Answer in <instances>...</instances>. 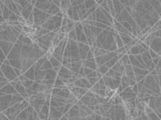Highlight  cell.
Wrapping results in <instances>:
<instances>
[{
	"label": "cell",
	"instance_id": "obj_1",
	"mask_svg": "<svg viewBox=\"0 0 161 120\" xmlns=\"http://www.w3.org/2000/svg\"><path fill=\"white\" fill-rule=\"evenodd\" d=\"M32 13H33V24H35V25H40L47 18L50 17V14L43 12L42 10L38 9V8L34 7V6L33 9H32Z\"/></svg>",
	"mask_w": 161,
	"mask_h": 120
},
{
	"label": "cell",
	"instance_id": "obj_14",
	"mask_svg": "<svg viewBox=\"0 0 161 120\" xmlns=\"http://www.w3.org/2000/svg\"><path fill=\"white\" fill-rule=\"evenodd\" d=\"M111 68H112L113 70H115V71L120 72V73L123 74V73H124V69H125V66L123 65V63L121 62V60L119 59L118 61H117L116 63H115L114 65H113Z\"/></svg>",
	"mask_w": 161,
	"mask_h": 120
},
{
	"label": "cell",
	"instance_id": "obj_11",
	"mask_svg": "<svg viewBox=\"0 0 161 120\" xmlns=\"http://www.w3.org/2000/svg\"><path fill=\"white\" fill-rule=\"evenodd\" d=\"M82 65L84 66V67L91 68V69H93V70H97V68H98V66H97L96 62H95V58H92V59H83Z\"/></svg>",
	"mask_w": 161,
	"mask_h": 120
},
{
	"label": "cell",
	"instance_id": "obj_18",
	"mask_svg": "<svg viewBox=\"0 0 161 120\" xmlns=\"http://www.w3.org/2000/svg\"><path fill=\"white\" fill-rule=\"evenodd\" d=\"M110 69V68H108L107 67L105 64H102V65H100V66H98V68H97V70H98L99 72H100L102 75H105L106 74V72L108 71V70Z\"/></svg>",
	"mask_w": 161,
	"mask_h": 120
},
{
	"label": "cell",
	"instance_id": "obj_19",
	"mask_svg": "<svg viewBox=\"0 0 161 120\" xmlns=\"http://www.w3.org/2000/svg\"><path fill=\"white\" fill-rule=\"evenodd\" d=\"M79 100V99L77 98V97L75 96V95L73 94V93H70L69 97H68V102L69 103H72V104H75V103H77V101Z\"/></svg>",
	"mask_w": 161,
	"mask_h": 120
},
{
	"label": "cell",
	"instance_id": "obj_24",
	"mask_svg": "<svg viewBox=\"0 0 161 120\" xmlns=\"http://www.w3.org/2000/svg\"><path fill=\"white\" fill-rule=\"evenodd\" d=\"M148 52H149V54H150V56H151V58L153 59V58H156V57H159L160 55L159 54H157V53L155 52L154 50H152V49H148Z\"/></svg>",
	"mask_w": 161,
	"mask_h": 120
},
{
	"label": "cell",
	"instance_id": "obj_12",
	"mask_svg": "<svg viewBox=\"0 0 161 120\" xmlns=\"http://www.w3.org/2000/svg\"><path fill=\"white\" fill-rule=\"evenodd\" d=\"M32 9H33V5H32L31 3H29L26 7H24L23 9L21 10V12H20V13H21V16L26 20L28 16H29V14L32 12Z\"/></svg>",
	"mask_w": 161,
	"mask_h": 120
},
{
	"label": "cell",
	"instance_id": "obj_4",
	"mask_svg": "<svg viewBox=\"0 0 161 120\" xmlns=\"http://www.w3.org/2000/svg\"><path fill=\"white\" fill-rule=\"evenodd\" d=\"M55 34V32H53V31H49V32L46 33V34L42 35V36H40V37H38V38L35 39V42L40 43V44H43V45H45L46 47H48V48H50L51 47V40H53Z\"/></svg>",
	"mask_w": 161,
	"mask_h": 120
},
{
	"label": "cell",
	"instance_id": "obj_17",
	"mask_svg": "<svg viewBox=\"0 0 161 120\" xmlns=\"http://www.w3.org/2000/svg\"><path fill=\"white\" fill-rule=\"evenodd\" d=\"M119 35H120V37H121L122 41H123L124 45H125V44H128V43H129L130 41L133 40V38H132V37H130L129 35H126V34H120V33H119Z\"/></svg>",
	"mask_w": 161,
	"mask_h": 120
},
{
	"label": "cell",
	"instance_id": "obj_2",
	"mask_svg": "<svg viewBox=\"0 0 161 120\" xmlns=\"http://www.w3.org/2000/svg\"><path fill=\"white\" fill-rule=\"evenodd\" d=\"M102 79L104 80V83L109 89H112V90H117L118 88L119 84L121 82V76L120 77H109V76L106 75H103L102 76Z\"/></svg>",
	"mask_w": 161,
	"mask_h": 120
},
{
	"label": "cell",
	"instance_id": "obj_7",
	"mask_svg": "<svg viewBox=\"0 0 161 120\" xmlns=\"http://www.w3.org/2000/svg\"><path fill=\"white\" fill-rule=\"evenodd\" d=\"M70 90H71V92L73 93L74 95H75L76 97H77L78 99H80V97L83 96V95L86 94V92L88 91L87 88H82V87H77V86H72V87H70Z\"/></svg>",
	"mask_w": 161,
	"mask_h": 120
},
{
	"label": "cell",
	"instance_id": "obj_10",
	"mask_svg": "<svg viewBox=\"0 0 161 120\" xmlns=\"http://www.w3.org/2000/svg\"><path fill=\"white\" fill-rule=\"evenodd\" d=\"M144 111H145V113H146V115H147L148 119H150V120H160L161 119L160 117L155 113V111H154L153 109L150 108L148 105H146L145 110H144Z\"/></svg>",
	"mask_w": 161,
	"mask_h": 120
},
{
	"label": "cell",
	"instance_id": "obj_27",
	"mask_svg": "<svg viewBox=\"0 0 161 120\" xmlns=\"http://www.w3.org/2000/svg\"><path fill=\"white\" fill-rule=\"evenodd\" d=\"M2 81H8V80L6 79L5 76H0V82H2Z\"/></svg>",
	"mask_w": 161,
	"mask_h": 120
},
{
	"label": "cell",
	"instance_id": "obj_6",
	"mask_svg": "<svg viewBox=\"0 0 161 120\" xmlns=\"http://www.w3.org/2000/svg\"><path fill=\"white\" fill-rule=\"evenodd\" d=\"M57 76H59L61 79H67V78H71V77L76 76V75L69 69V68L65 67V65L61 64V66L59 67V71H57Z\"/></svg>",
	"mask_w": 161,
	"mask_h": 120
},
{
	"label": "cell",
	"instance_id": "obj_23",
	"mask_svg": "<svg viewBox=\"0 0 161 120\" xmlns=\"http://www.w3.org/2000/svg\"><path fill=\"white\" fill-rule=\"evenodd\" d=\"M120 23L122 24V25L124 26V27L126 28V29H127V30H129L130 32H132V31H133V29H132V26L130 25V23H129V22H127V21H126V20H124V21L120 22Z\"/></svg>",
	"mask_w": 161,
	"mask_h": 120
},
{
	"label": "cell",
	"instance_id": "obj_3",
	"mask_svg": "<svg viewBox=\"0 0 161 120\" xmlns=\"http://www.w3.org/2000/svg\"><path fill=\"white\" fill-rule=\"evenodd\" d=\"M0 69H1V71L3 72V75L6 77V79L8 80V81H11V80H13L15 77H17V75H16V73L14 72V69L13 67H12L10 64H4V63H1L0 64Z\"/></svg>",
	"mask_w": 161,
	"mask_h": 120
},
{
	"label": "cell",
	"instance_id": "obj_26",
	"mask_svg": "<svg viewBox=\"0 0 161 120\" xmlns=\"http://www.w3.org/2000/svg\"><path fill=\"white\" fill-rule=\"evenodd\" d=\"M18 3H19L20 5H21L22 7L24 8V7H26V6H27L28 4L30 3V2H28L27 0H19V2H18Z\"/></svg>",
	"mask_w": 161,
	"mask_h": 120
},
{
	"label": "cell",
	"instance_id": "obj_15",
	"mask_svg": "<svg viewBox=\"0 0 161 120\" xmlns=\"http://www.w3.org/2000/svg\"><path fill=\"white\" fill-rule=\"evenodd\" d=\"M48 60H49V61H50L51 66H53V69H55L57 72L59 71V67H61V61H59V60H57V59H55V57H53V56H51Z\"/></svg>",
	"mask_w": 161,
	"mask_h": 120
},
{
	"label": "cell",
	"instance_id": "obj_5",
	"mask_svg": "<svg viewBox=\"0 0 161 120\" xmlns=\"http://www.w3.org/2000/svg\"><path fill=\"white\" fill-rule=\"evenodd\" d=\"M151 36V39H150L149 42V48L152 49V50L155 51L157 54L161 55V49H160V45H161V40L160 37L158 36H153V35L150 34Z\"/></svg>",
	"mask_w": 161,
	"mask_h": 120
},
{
	"label": "cell",
	"instance_id": "obj_9",
	"mask_svg": "<svg viewBox=\"0 0 161 120\" xmlns=\"http://www.w3.org/2000/svg\"><path fill=\"white\" fill-rule=\"evenodd\" d=\"M63 116V112L59 111L57 108L53 106H49V113H48V119H61Z\"/></svg>",
	"mask_w": 161,
	"mask_h": 120
},
{
	"label": "cell",
	"instance_id": "obj_25",
	"mask_svg": "<svg viewBox=\"0 0 161 120\" xmlns=\"http://www.w3.org/2000/svg\"><path fill=\"white\" fill-rule=\"evenodd\" d=\"M86 78H87V77H86ZM87 79L89 80V82H90V83L92 84V86H93L95 83H96L97 81H98L99 78H98V77H88V78H87Z\"/></svg>",
	"mask_w": 161,
	"mask_h": 120
},
{
	"label": "cell",
	"instance_id": "obj_13",
	"mask_svg": "<svg viewBox=\"0 0 161 120\" xmlns=\"http://www.w3.org/2000/svg\"><path fill=\"white\" fill-rule=\"evenodd\" d=\"M133 71H134V74H135V76L137 75H143V76H146L148 73H149V70L146 69V68H141V67H136V66H133Z\"/></svg>",
	"mask_w": 161,
	"mask_h": 120
},
{
	"label": "cell",
	"instance_id": "obj_20",
	"mask_svg": "<svg viewBox=\"0 0 161 120\" xmlns=\"http://www.w3.org/2000/svg\"><path fill=\"white\" fill-rule=\"evenodd\" d=\"M95 4H96V1H95V0H86V1L84 2V6L86 9H89L90 7L94 6Z\"/></svg>",
	"mask_w": 161,
	"mask_h": 120
},
{
	"label": "cell",
	"instance_id": "obj_28",
	"mask_svg": "<svg viewBox=\"0 0 161 120\" xmlns=\"http://www.w3.org/2000/svg\"><path fill=\"white\" fill-rule=\"evenodd\" d=\"M8 82H9V81H2V82H0V88L3 87V86L5 85L6 83H8Z\"/></svg>",
	"mask_w": 161,
	"mask_h": 120
},
{
	"label": "cell",
	"instance_id": "obj_29",
	"mask_svg": "<svg viewBox=\"0 0 161 120\" xmlns=\"http://www.w3.org/2000/svg\"><path fill=\"white\" fill-rule=\"evenodd\" d=\"M14 2H15V3H18V2H19V0H13Z\"/></svg>",
	"mask_w": 161,
	"mask_h": 120
},
{
	"label": "cell",
	"instance_id": "obj_22",
	"mask_svg": "<svg viewBox=\"0 0 161 120\" xmlns=\"http://www.w3.org/2000/svg\"><path fill=\"white\" fill-rule=\"evenodd\" d=\"M80 81L83 82V84L85 85V87L88 88V89H91V87H92V84L89 82V80L87 79L86 77H80Z\"/></svg>",
	"mask_w": 161,
	"mask_h": 120
},
{
	"label": "cell",
	"instance_id": "obj_16",
	"mask_svg": "<svg viewBox=\"0 0 161 120\" xmlns=\"http://www.w3.org/2000/svg\"><path fill=\"white\" fill-rule=\"evenodd\" d=\"M106 76H109V77H120V76H122V73H120V72H117L115 71V70H113L112 68H110V69L108 70V71L106 72V74H105Z\"/></svg>",
	"mask_w": 161,
	"mask_h": 120
},
{
	"label": "cell",
	"instance_id": "obj_8",
	"mask_svg": "<svg viewBox=\"0 0 161 120\" xmlns=\"http://www.w3.org/2000/svg\"><path fill=\"white\" fill-rule=\"evenodd\" d=\"M144 51H146L145 49L143 48V47L141 46V45L139 44V43H137V44L133 45V46L131 47V48L129 49V50L127 51V54L130 55H137V54H142V53L144 52Z\"/></svg>",
	"mask_w": 161,
	"mask_h": 120
},
{
	"label": "cell",
	"instance_id": "obj_30",
	"mask_svg": "<svg viewBox=\"0 0 161 120\" xmlns=\"http://www.w3.org/2000/svg\"><path fill=\"white\" fill-rule=\"evenodd\" d=\"M1 1H2V2H4V0H1Z\"/></svg>",
	"mask_w": 161,
	"mask_h": 120
},
{
	"label": "cell",
	"instance_id": "obj_21",
	"mask_svg": "<svg viewBox=\"0 0 161 120\" xmlns=\"http://www.w3.org/2000/svg\"><path fill=\"white\" fill-rule=\"evenodd\" d=\"M121 60V62L123 63V65L125 66L126 64H128V63H130V60H129V55L127 54V53H125V54H123L122 55V57L120 58Z\"/></svg>",
	"mask_w": 161,
	"mask_h": 120
}]
</instances>
